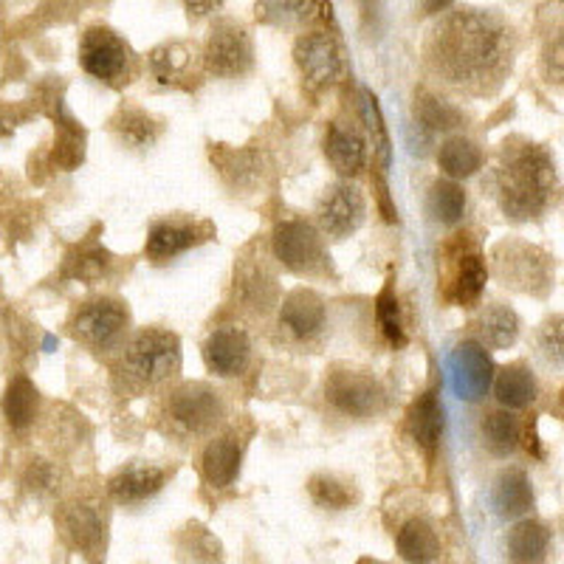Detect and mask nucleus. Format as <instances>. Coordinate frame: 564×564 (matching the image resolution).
<instances>
[{
	"label": "nucleus",
	"mask_w": 564,
	"mask_h": 564,
	"mask_svg": "<svg viewBox=\"0 0 564 564\" xmlns=\"http://www.w3.org/2000/svg\"><path fill=\"white\" fill-rule=\"evenodd\" d=\"M367 218V200L359 186L350 181H336L322 193L316 204V226L327 238H350Z\"/></svg>",
	"instance_id": "obj_11"
},
{
	"label": "nucleus",
	"mask_w": 564,
	"mask_h": 564,
	"mask_svg": "<svg viewBox=\"0 0 564 564\" xmlns=\"http://www.w3.org/2000/svg\"><path fill=\"white\" fill-rule=\"evenodd\" d=\"M522 330L520 314L506 302H491L471 319V334L488 350H508L517 345Z\"/></svg>",
	"instance_id": "obj_20"
},
{
	"label": "nucleus",
	"mask_w": 564,
	"mask_h": 564,
	"mask_svg": "<svg viewBox=\"0 0 564 564\" xmlns=\"http://www.w3.org/2000/svg\"><path fill=\"white\" fill-rule=\"evenodd\" d=\"M491 506L502 520H520L533 508V488L525 468H502L491 488Z\"/></svg>",
	"instance_id": "obj_21"
},
{
	"label": "nucleus",
	"mask_w": 564,
	"mask_h": 564,
	"mask_svg": "<svg viewBox=\"0 0 564 564\" xmlns=\"http://www.w3.org/2000/svg\"><path fill=\"white\" fill-rule=\"evenodd\" d=\"M491 271L502 289L533 296V300H547L553 291L556 263L545 249L511 238L491 249Z\"/></svg>",
	"instance_id": "obj_5"
},
{
	"label": "nucleus",
	"mask_w": 564,
	"mask_h": 564,
	"mask_svg": "<svg viewBox=\"0 0 564 564\" xmlns=\"http://www.w3.org/2000/svg\"><path fill=\"white\" fill-rule=\"evenodd\" d=\"M325 159L341 178H356L367 164V141L352 122H334L325 133Z\"/></svg>",
	"instance_id": "obj_19"
},
{
	"label": "nucleus",
	"mask_w": 564,
	"mask_h": 564,
	"mask_svg": "<svg viewBox=\"0 0 564 564\" xmlns=\"http://www.w3.org/2000/svg\"><path fill=\"white\" fill-rule=\"evenodd\" d=\"M218 164L224 178L235 189H249V186H257L263 178V159L257 153H235V150H229V153L220 155Z\"/></svg>",
	"instance_id": "obj_37"
},
{
	"label": "nucleus",
	"mask_w": 564,
	"mask_h": 564,
	"mask_svg": "<svg viewBox=\"0 0 564 564\" xmlns=\"http://www.w3.org/2000/svg\"><path fill=\"white\" fill-rule=\"evenodd\" d=\"M150 74L159 79L161 85H170V83H178L184 77L189 65H193V48L186 43H161L159 48L150 52Z\"/></svg>",
	"instance_id": "obj_33"
},
{
	"label": "nucleus",
	"mask_w": 564,
	"mask_h": 564,
	"mask_svg": "<svg viewBox=\"0 0 564 564\" xmlns=\"http://www.w3.org/2000/svg\"><path fill=\"white\" fill-rule=\"evenodd\" d=\"M365 119H367V130H370L372 150H376L381 167H384L387 161H390V133H387L384 119H381V108L372 94H365Z\"/></svg>",
	"instance_id": "obj_41"
},
{
	"label": "nucleus",
	"mask_w": 564,
	"mask_h": 564,
	"mask_svg": "<svg viewBox=\"0 0 564 564\" xmlns=\"http://www.w3.org/2000/svg\"><path fill=\"white\" fill-rule=\"evenodd\" d=\"M480 437L482 446L491 457H511L513 452L520 449L522 443V421L513 415V410H491L482 415L480 421Z\"/></svg>",
	"instance_id": "obj_24"
},
{
	"label": "nucleus",
	"mask_w": 564,
	"mask_h": 564,
	"mask_svg": "<svg viewBox=\"0 0 564 564\" xmlns=\"http://www.w3.org/2000/svg\"><path fill=\"white\" fill-rule=\"evenodd\" d=\"M327 308L316 291L296 289L280 305V327L291 339L311 341L325 330Z\"/></svg>",
	"instance_id": "obj_16"
},
{
	"label": "nucleus",
	"mask_w": 564,
	"mask_h": 564,
	"mask_svg": "<svg viewBox=\"0 0 564 564\" xmlns=\"http://www.w3.org/2000/svg\"><path fill=\"white\" fill-rule=\"evenodd\" d=\"M430 215L443 226L460 224L466 215V189L455 178H437L430 189Z\"/></svg>",
	"instance_id": "obj_32"
},
{
	"label": "nucleus",
	"mask_w": 564,
	"mask_h": 564,
	"mask_svg": "<svg viewBox=\"0 0 564 564\" xmlns=\"http://www.w3.org/2000/svg\"><path fill=\"white\" fill-rule=\"evenodd\" d=\"M130 327V311L119 300H94L85 302L70 322V334L77 336L85 347L97 352H113L124 347V336Z\"/></svg>",
	"instance_id": "obj_9"
},
{
	"label": "nucleus",
	"mask_w": 564,
	"mask_h": 564,
	"mask_svg": "<svg viewBox=\"0 0 564 564\" xmlns=\"http://www.w3.org/2000/svg\"><path fill=\"white\" fill-rule=\"evenodd\" d=\"M491 195L511 224H531L551 209L558 178L553 155L545 144L508 135L491 170Z\"/></svg>",
	"instance_id": "obj_2"
},
{
	"label": "nucleus",
	"mask_w": 564,
	"mask_h": 564,
	"mask_svg": "<svg viewBox=\"0 0 564 564\" xmlns=\"http://www.w3.org/2000/svg\"><path fill=\"white\" fill-rule=\"evenodd\" d=\"M40 392L26 376H18L12 384L7 387V395H3V415H7L9 426L18 432H23L26 426H32L34 415H37Z\"/></svg>",
	"instance_id": "obj_30"
},
{
	"label": "nucleus",
	"mask_w": 564,
	"mask_h": 564,
	"mask_svg": "<svg viewBox=\"0 0 564 564\" xmlns=\"http://www.w3.org/2000/svg\"><path fill=\"white\" fill-rule=\"evenodd\" d=\"M437 164L446 178L463 181L480 173L486 164V153L477 141L466 139V135H449L437 150Z\"/></svg>",
	"instance_id": "obj_27"
},
{
	"label": "nucleus",
	"mask_w": 564,
	"mask_h": 564,
	"mask_svg": "<svg viewBox=\"0 0 564 564\" xmlns=\"http://www.w3.org/2000/svg\"><path fill=\"white\" fill-rule=\"evenodd\" d=\"M113 130L128 150H150L164 133V124L141 108H124L116 116Z\"/></svg>",
	"instance_id": "obj_29"
},
{
	"label": "nucleus",
	"mask_w": 564,
	"mask_h": 564,
	"mask_svg": "<svg viewBox=\"0 0 564 564\" xmlns=\"http://www.w3.org/2000/svg\"><path fill=\"white\" fill-rule=\"evenodd\" d=\"M204 361L220 379H238L251 365V339L243 327H215L204 341Z\"/></svg>",
	"instance_id": "obj_15"
},
{
	"label": "nucleus",
	"mask_w": 564,
	"mask_h": 564,
	"mask_svg": "<svg viewBox=\"0 0 564 564\" xmlns=\"http://www.w3.org/2000/svg\"><path fill=\"white\" fill-rule=\"evenodd\" d=\"M376 322H379V330L392 347H404V322H401V308H398V296L392 291V282H387L381 289L379 300H376Z\"/></svg>",
	"instance_id": "obj_40"
},
{
	"label": "nucleus",
	"mask_w": 564,
	"mask_h": 564,
	"mask_svg": "<svg viewBox=\"0 0 564 564\" xmlns=\"http://www.w3.org/2000/svg\"><path fill=\"white\" fill-rule=\"evenodd\" d=\"M455 0H421V12L423 14H441L452 7Z\"/></svg>",
	"instance_id": "obj_44"
},
{
	"label": "nucleus",
	"mask_w": 564,
	"mask_h": 564,
	"mask_svg": "<svg viewBox=\"0 0 564 564\" xmlns=\"http://www.w3.org/2000/svg\"><path fill=\"white\" fill-rule=\"evenodd\" d=\"M325 401L339 415L352 421H370L387 406V390L376 376L350 367H336L325 379Z\"/></svg>",
	"instance_id": "obj_7"
},
{
	"label": "nucleus",
	"mask_w": 564,
	"mask_h": 564,
	"mask_svg": "<svg viewBox=\"0 0 564 564\" xmlns=\"http://www.w3.org/2000/svg\"><path fill=\"white\" fill-rule=\"evenodd\" d=\"M316 12V0H257V20L269 26H302Z\"/></svg>",
	"instance_id": "obj_36"
},
{
	"label": "nucleus",
	"mask_w": 564,
	"mask_h": 564,
	"mask_svg": "<svg viewBox=\"0 0 564 564\" xmlns=\"http://www.w3.org/2000/svg\"><path fill=\"white\" fill-rule=\"evenodd\" d=\"M551 528L539 520H520L508 531L506 551L511 562L536 564L545 562L551 553Z\"/></svg>",
	"instance_id": "obj_26"
},
{
	"label": "nucleus",
	"mask_w": 564,
	"mask_h": 564,
	"mask_svg": "<svg viewBox=\"0 0 564 564\" xmlns=\"http://www.w3.org/2000/svg\"><path fill=\"white\" fill-rule=\"evenodd\" d=\"M517 59V32L491 9H455L432 26L423 63L443 88L471 99L500 94Z\"/></svg>",
	"instance_id": "obj_1"
},
{
	"label": "nucleus",
	"mask_w": 564,
	"mask_h": 564,
	"mask_svg": "<svg viewBox=\"0 0 564 564\" xmlns=\"http://www.w3.org/2000/svg\"><path fill=\"white\" fill-rule=\"evenodd\" d=\"M271 246L282 265L300 276H319L327 271V251L322 231L305 220H282L271 235Z\"/></svg>",
	"instance_id": "obj_10"
},
{
	"label": "nucleus",
	"mask_w": 564,
	"mask_h": 564,
	"mask_svg": "<svg viewBox=\"0 0 564 564\" xmlns=\"http://www.w3.org/2000/svg\"><path fill=\"white\" fill-rule=\"evenodd\" d=\"M376 195H379V206H381V212H384V220H390V224H395L398 220V212H395V206L390 204V189H387V184H384V178H376Z\"/></svg>",
	"instance_id": "obj_43"
},
{
	"label": "nucleus",
	"mask_w": 564,
	"mask_h": 564,
	"mask_svg": "<svg viewBox=\"0 0 564 564\" xmlns=\"http://www.w3.org/2000/svg\"><path fill=\"white\" fill-rule=\"evenodd\" d=\"M395 545L398 556L404 558V562L426 564L441 558V539H437V531L426 520H417V517L401 525V531L395 536Z\"/></svg>",
	"instance_id": "obj_28"
},
{
	"label": "nucleus",
	"mask_w": 564,
	"mask_h": 564,
	"mask_svg": "<svg viewBox=\"0 0 564 564\" xmlns=\"http://www.w3.org/2000/svg\"><path fill=\"white\" fill-rule=\"evenodd\" d=\"M406 432L415 441V446L426 455H435L437 443L443 435V406L437 401L435 390H426L415 404H412L410 415H406Z\"/></svg>",
	"instance_id": "obj_23"
},
{
	"label": "nucleus",
	"mask_w": 564,
	"mask_h": 564,
	"mask_svg": "<svg viewBox=\"0 0 564 564\" xmlns=\"http://www.w3.org/2000/svg\"><path fill=\"white\" fill-rule=\"evenodd\" d=\"M170 471L164 466H155V463L135 460L130 466L119 468L113 477L108 480V494L116 506H141L148 502L150 497L164 488Z\"/></svg>",
	"instance_id": "obj_17"
},
{
	"label": "nucleus",
	"mask_w": 564,
	"mask_h": 564,
	"mask_svg": "<svg viewBox=\"0 0 564 564\" xmlns=\"http://www.w3.org/2000/svg\"><path fill=\"white\" fill-rule=\"evenodd\" d=\"M226 417V404L215 387L204 381H186L175 387L161 406V421L170 435L178 441H200L212 437Z\"/></svg>",
	"instance_id": "obj_4"
},
{
	"label": "nucleus",
	"mask_w": 564,
	"mask_h": 564,
	"mask_svg": "<svg viewBox=\"0 0 564 564\" xmlns=\"http://www.w3.org/2000/svg\"><path fill=\"white\" fill-rule=\"evenodd\" d=\"M224 7V0H184L186 18L189 20H204L206 14L218 12Z\"/></svg>",
	"instance_id": "obj_42"
},
{
	"label": "nucleus",
	"mask_w": 564,
	"mask_h": 564,
	"mask_svg": "<svg viewBox=\"0 0 564 564\" xmlns=\"http://www.w3.org/2000/svg\"><path fill=\"white\" fill-rule=\"evenodd\" d=\"M308 494L316 506L327 508V511H345L359 500L356 486L339 475H314L308 482Z\"/></svg>",
	"instance_id": "obj_34"
},
{
	"label": "nucleus",
	"mask_w": 564,
	"mask_h": 564,
	"mask_svg": "<svg viewBox=\"0 0 564 564\" xmlns=\"http://www.w3.org/2000/svg\"><path fill=\"white\" fill-rule=\"evenodd\" d=\"M240 460H243V441L235 430L212 435L206 443L204 457H200V471L212 488H229L240 475Z\"/></svg>",
	"instance_id": "obj_18"
},
{
	"label": "nucleus",
	"mask_w": 564,
	"mask_h": 564,
	"mask_svg": "<svg viewBox=\"0 0 564 564\" xmlns=\"http://www.w3.org/2000/svg\"><path fill=\"white\" fill-rule=\"evenodd\" d=\"M558 415L564 417V387H562V392H558Z\"/></svg>",
	"instance_id": "obj_45"
},
{
	"label": "nucleus",
	"mask_w": 564,
	"mask_h": 564,
	"mask_svg": "<svg viewBox=\"0 0 564 564\" xmlns=\"http://www.w3.org/2000/svg\"><path fill=\"white\" fill-rule=\"evenodd\" d=\"M494 395L506 410H528L536 401L539 384L531 367L525 361H513V365L502 367L494 381Z\"/></svg>",
	"instance_id": "obj_25"
},
{
	"label": "nucleus",
	"mask_w": 564,
	"mask_h": 564,
	"mask_svg": "<svg viewBox=\"0 0 564 564\" xmlns=\"http://www.w3.org/2000/svg\"><path fill=\"white\" fill-rule=\"evenodd\" d=\"M488 282V263L480 249L466 246L457 240L449 251V271H446V300L460 305V308H475L480 302Z\"/></svg>",
	"instance_id": "obj_12"
},
{
	"label": "nucleus",
	"mask_w": 564,
	"mask_h": 564,
	"mask_svg": "<svg viewBox=\"0 0 564 564\" xmlns=\"http://www.w3.org/2000/svg\"><path fill=\"white\" fill-rule=\"evenodd\" d=\"M122 350L124 384L133 390L167 384L181 370V339L164 327H141Z\"/></svg>",
	"instance_id": "obj_3"
},
{
	"label": "nucleus",
	"mask_w": 564,
	"mask_h": 564,
	"mask_svg": "<svg viewBox=\"0 0 564 564\" xmlns=\"http://www.w3.org/2000/svg\"><path fill=\"white\" fill-rule=\"evenodd\" d=\"M294 63L300 65L302 77L311 85H334L345 74V54L334 34L327 32H308L300 34L294 43Z\"/></svg>",
	"instance_id": "obj_14"
},
{
	"label": "nucleus",
	"mask_w": 564,
	"mask_h": 564,
	"mask_svg": "<svg viewBox=\"0 0 564 564\" xmlns=\"http://www.w3.org/2000/svg\"><path fill=\"white\" fill-rule=\"evenodd\" d=\"M65 533L79 551L99 556L105 551V536H108V517L97 502H74L65 511Z\"/></svg>",
	"instance_id": "obj_22"
},
{
	"label": "nucleus",
	"mask_w": 564,
	"mask_h": 564,
	"mask_svg": "<svg viewBox=\"0 0 564 564\" xmlns=\"http://www.w3.org/2000/svg\"><path fill=\"white\" fill-rule=\"evenodd\" d=\"M415 119L417 124H423L426 130L449 133V130L460 128L466 116H463V110H457L455 105L446 102V99H437L435 94L421 90L415 97Z\"/></svg>",
	"instance_id": "obj_35"
},
{
	"label": "nucleus",
	"mask_w": 564,
	"mask_h": 564,
	"mask_svg": "<svg viewBox=\"0 0 564 564\" xmlns=\"http://www.w3.org/2000/svg\"><path fill=\"white\" fill-rule=\"evenodd\" d=\"M79 63H83L85 74H90L108 88L130 85L135 70V57L128 40L108 26L85 29L83 40H79Z\"/></svg>",
	"instance_id": "obj_6"
},
{
	"label": "nucleus",
	"mask_w": 564,
	"mask_h": 564,
	"mask_svg": "<svg viewBox=\"0 0 564 564\" xmlns=\"http://www.w3.org/2000/svg\"><path fill=\"white\" fill-rule=\"evenodd\" d=\"M539 68L547 83L564 88V18L547 29L542 52H539Z\"/></svg>",
	"instance_id": "obj_39"
},
{
	"label": "nucleus",
	"mask_w": 564,
	"mask_h": 564,
	"mask_svg": "<svg viewBox=\"0 0 564 564\" xmlns=\"http://www.w3.org/2000/svg\"><path fill=\"white\" fill-rule=\"evenodd\" d=\"M204 68L215 79H240L254 68V43L243 23L215 20L204 45Z\"/></svg>",
	"instance_id": "obj_8"
},
{
	"label": "nucleus",
	"mask_w": 564,
	"mask_h": 564,
	"mask_svg": "<svg viewBox=\"0 0 564 564\" xmlns=\"http://www.w3.org/2000/svg\"><path fill=\"white\" fill-rule=\"evenodd\" d=\"M215 235L212 224H200V220L186 218H164L155 220L148 231V243H144V254L150 263L161 265L170 263L175 257L186 254L189 249L200 246Z\"/></svg>",
	"instance_id": "obj_13"
},
{
	"label": "nucleus",
	"mask_w": 564,
	"mask_h": 564,
	"mask_svg": "<svg viewBox=\"0 0 564 564\" xmlns=\"http://www.w3.org/2000/svg\"><path fill=\"white\" fill-rule=\"evenodd\" d=\"M238 289H240V296H243V302L249 305V308L260 311V314H265V311L274 305V296H276V285H274V276L265 274L260 265H251V269H243V274L238 276Z\"/></svg>",
	"instance_id": "obj_38"
},
{
	"label": "nucleus",
	"mask_w": 564,
	"mask_h": 564,
	"mask_svg": "<svg viewBox=\"0 0 564 564\" xmlns=\"http://www.w3.org/2000/svg\"><path fill=\"white\" fill-rule=\"evenodd\" d=\"M533 356L547 370H564V314H551L533 330Z\"/></svg>",
	"instance_id": "obj_31"
}]
</instances>
